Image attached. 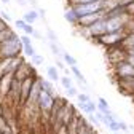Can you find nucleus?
<instances>
[{"label": "nucleus", "mask_w": 134, "mask_h": 134, "mask_svg": "<svg viewBox=\"0 0 134 134\" xmlns=\"http://www.w3.org/2000/svg\"><path fill=\"white\" fill-rule=\"evenodd\" d=\"M65 91H67V96H70V97H77V94H78V91H77V88H75V86L67 88Z\"/></svg>", "instance_id": "nucleus-29"}, {"label": "nucleus", "mask_w": 134, "mask_h": 134, "mask_svg": "<svg viewBox=\"0 0 134 134\" xmlns=\"http://www.w3.org/2000/svg\"><path fill=\"white\" fill-rule=\"evenodd\" d=\"M30 59H32V65H42V64L45 62V58H43V56H40V54H37V53L34 54Z\"/></svg>", "instance_id": "nucleus-25"}, {"label": "nucleus", "mask_w": 134, "mask_h": 134, "mask_svg": "<svg viewBox=\"0 0 134 134\" xmlns=\"http://www.w3.org/2000/svg\"><path fill=\"white\" fill-rule=\"evenodd\" d=\"M59 81H61V85H62V88H64V90H67V88L74 86V83H72V80H70V77H69V75L61 77V78H59Z\"/></svg>", "instance_id": "nucleus-22"}, {"label": "nucleus", "mask_w": 134, "mask_h": 134, "mask_svg": "<svg viewBox=\"0 0 134 134\" xmlns=\"http://www.w3.org/2000/svg\"><path fill=\"white\" fill-rule=\"evenodd\" d=\"M123 46H125V48L134 46V32H132V34H126V37H125V40H123Z\"/></svg>", "instance_id": "nucleus-21"}, {"label": "nucleus", "mask_w": 134, "mask_h": 134, "mask_svg": "<svg viewBox=\"0 0 134 134\" xmlns=\"http://www.w3.org/2000/svg\"><path fill=\"white\" fill-rule=\"evenodd\" d=\"M49 49H51V53L56 56V58H61L62 56V49H61V46L58 45V43H54V42H49Z\"/></svg>", "instance_id": "nucleus-20"}, {"label": "nucleus", "mask_w": 134, "mask_h": 134, "mask_svg": "<svg viewBox=\"0 0 134 134\" xmlns=\"http://www.w3.org/2000/svg\"><path fill=\"white\" fill-rule=\"evenodd\" d=\"M23 51V43L18 35H14L5 42L0 43V59L2 58H14L19 56Z\"/></svg>", "instance_id": "nucleus-1"}, {"label": "nucleus", "mask_w": 134, "mask_h": 134, "mask_svg": "<svg viewBox=\"0 0 134 134\" xmlns=\"http://www.w3.org/2000/svg\"><path fill=\"white\" fill-rule=\"evenodd\" d=\"M26 24H27V23H26L24 19H16V21H14V26H16V27H18L19 30H23V29L26 27Z\"/></svg>", "instance_id": "nucleus-31"}, {"label": "nucleus", "mask_w": 134, "mask_h": 134, "mask_svg": "<svg viewBox=\"0 0 134 134\" xmlns=\"http://www.w3.org/2000/svg\"><path fill=\"white\" fill-rule=\"evenodd\" d=\"M88 2H96V0H69V7L78 5V3H88Z\"/></svg>", "instance_id": "nucleus-30"}, {"label": "nucleus", "mask_w": 134, "mask_h": 134, "mask_svg": "<svg viewBox=\"0 0 134 134\" xmlns=\"http://www.w3.org/2000/svg\"><path fill=\"white\" fill-rule=\"evenodd\" d=\"M113 134H121V132H120V131H115V132H113Z\"/></svg>", "instance_id": "nucleus-38"}, {"label": "nucleus", "mask_w": 134, "mask_h": 134, "mask_svg": "<svg viewBox=\"0 0 134 134\" xmlns=\"http://www.w3.org/2000/svg\"><path fill=\"white\" fill-rule=\"evenodd\" d=\"M13 81V74H3L0 77V97H7L11 88Z\"/></svg>", "instance_id": "nucleus-10"}, {"label": "nucleus", "mask_w": 134, "mask_h": 134, "mask_svg": "<svg viewBox=\"0 0 134 134\" xmlns=\"http://www.w3.org/2000/svg\"><path fill=\"white\" fill-rule=\"evenodd\" d=\"M34 30H35V29H34V26H32V24H26V27L23 29V32L26 34V35H32Z\"/></svg>", "instance_id": "nucleus-28"}, {"label": "nucleus", "mask_w": 134, "mask_h": 134, "mask_svg": "<svg viewBox=\"0 0 134 134\" xmlns=\"http://www.w3.org/2000/svg\"><path fill=\"white\" fill-rule=\"evenodd\" d=\"M126 56H128V49L123 46V45H118V46H113V48H107V58L109 61L116 65L123 61H126Z\"/></svg>", "instance_id": "nucleus-5"}, {"label": "nucleus", "mask_w": 134, "mask_h": 134, "mask_svg": "<svg viewBox=\"0 0 134 134\" xmlns=\"http://www.w3.org/2000/svg\"><path fill=\"white\" fill-rule=\"evenodd\" d=\"M7 26H8V23H5V21H3L2 18H0V30H2V29H5Z\"/></svg>", "instance_id": "nucleus-36"}, {"label": "nucleus", "mask_w": 134, "mask_h": 134, "mask_svg": "<svg viewBox=\"0 0 134 134\" xmlns=\"http://www.w3.org/2000/svg\"><path fill=\"white\" fill-rule=\"evenodd\" d=\"M2 3H10V0H2Z\"/></svg>", "instance_id": "nucleus-37"}, {"label": "nucleus", "mask_w": 134, "mask_h": 134, "mask_svg": "<svg viewBox=\"0 0 134 134\" xmlns=\"http://www.w3.org/2000/svg\"><path fill=\"white\" fill-rule=\"evenodd\" d=\"M74 11L77 13V16H85V14H91L96 11L102 10V0H96V2H88V3H78V5H72Z\"/></svg>", "instance_id": "nucleus-4"}, {"label": "nucleus", "mask_w": 134, "mask_h": 134, "mask_svg": "<svg viewBox=\"0 0 134 134\" xmlns=\"http://www.w3.org/2000/svg\"><path fill=\"white\" fill-rule=\"evenodd\" d=\"M0 18H2L5 23H11V16H10L7 11H0Z\"/></svg>", "instance_id": "nucleus-32"}, {"label": "nucleus", "mask_w": 134, "mask_h": 134, "mask_svg": "<svg viewBox=\"0 0 134 134\" xmlns=\"http://www.w3.org/2000/svg\"><path fill=\"white\" fill-rule=\"evenodd\" d=\"M104 16H105V11H104V10L96 11V13H91V14L80 16V18H78V23H77V26H80V27H90V26H91V24H94L96 21L102 19Z\"/></svg>", "instance_id": "nucleus-7"}, {"label": "nucleus", "mask_w": 134, "mask_h": 134, "mask_svg": "<svg viewBox=\"0 0 134 134\" xmlns=\"http://www.w3.org/2000/svg\"><path fill=\"white\" fill-rule=\"evenodd\" d=\"M14 35H16V34L13 32V29L10 26H7L5 29L0 30V43L5 42V40H8V38H11V37H14Z\"/></svg>", "instance_id": "nucleus-18"}, {"label": "nucleus", "mask_w": 134, "mask_h": 134, "mask_svg": "<svg viewBox=\"0 0 134 134\" xmlns=\"http://www.w3.org/2000/svg\"><path fill=\"white\" fill-rule=\"evenodd\" d=\"M88 29H90V32H91V37H93V38H97V37H100V35H104V34L107 32L104 18L99 19V21H96L94 24H91Z\"/></svg>", "instance_id": "nucleus-11"}, {"label": "nucleus", "mask_w": 134, "mask_h": 134, "mask_svg": "<svg viewBox=\"0 0 134 134\" xmlns=\"http://www.w3.org/2000/svg\"><path fill=\"white\" fill-rule=\"evenodd\" d=\"M38 83H40V90L49 93V94H53L56 96V91H54V86L51 85V81L49 80H45V78H38Z\"/></svg>", "instance_id": "nucleus-14"}, {"label": "nucleus", "mask_w": 134, "mask_h": 134, "mask_svg": "<svg viewBox=\"0 0 134 134\" xmlns=\"http://www.w3.org/2000/svg\"><path fill=\"white\" fill-rule=\"evenodd\" d=\"M77 99H78V102H90V100H91V97L86 93H78L77 94Z\"/></svg>", "instance_id": "nucleus-27"}, {"label": "nucleus", "mask_w": 134, "mask_h": 134, "mask_svg": "<svg viewBox=\"0 0 134 134\" xmlns=\"http://www.w3.org/2000/svg\"><path fill=\"white\" fill-rule=\"evenodd\" d=\"M37 75L35 77H27L21 81V93H19V105L23 107L26 104V100L29 99V94H30V90L34 86V81H35Z\"/></svg>", "instance_id": "nucleus-6"}, {"label": "nucleus", "mask_w": 134, "mask_h": 134, "mask_svg": "<svg viewBox=\"0 0 134 134\" xmlns=\"http://www.w3.org/2000/svg\"><path fill=\"white\" fill-rule=\"evenodd\" d=\"M38 18H40V16H38V11H37V10H30V11L24 13V18H23V19H24L27 24H34Z\"/></svg>", "instance_id": "nucleus-17"}, {"label": "nucleus", "mask_w": 134, "mask_h": 134, "mask_svg": "<svg viewBox=\"0 0 134 134\" xmlns=\"http://www.w3.org/2000/svg\"><path fill=\"white\" fill-rule=\"evenodd\" d=\"M62 61H64V64H65V65H69V67L77 65V59H75L72 54H69L67 51H64V53H62Z\"/></svg>", "instance_id": "nucleus-19"}, {"label": "nucleus", "mask_w": 134, "mask_h": 134, "mask_svg": "<svg viewBox=\"0 0 134 134\" xmlns=\"http://www.w3.org/2000/svg\"><path fill=\"white\" fill-rule=\"evenodd\" d=\"M126 30H116V32H105L104 35H100L96 38L97 43L104 45L105 48H113V46H118L123 45V40L126 37Z\"/></svg>", "instance_id": "nucleus-2"}, {"label": "nucleus", "mask_w": 134, "mask_h": 134, "mask_svg": "<svg viewBox=\"0 0 134 134\" xmlns=\"http://www.w3.org/2000/svg\"><path fill=\"white\" fill-rule=\"evenodd\" d=\"M54 100H56V96H53V94H49V93L40 90L38 97H37V107H38V110H40L43 115L49 116L51 109L54 107Z\"/></svg>", "instance_id": "nucleus-3"}, {"label": "nucleus", "mask_w": 134, "mask_h": 134, "mask_svg": "<svg viewBox=\"0 0 134 134\" xmlns=\"http://www.w3.org/2000/svg\"><path fill=\"white\" fill-rule=\"evenodd\" d=\"M56 67H58V69H61V70H64V69H65V64L58 59V61H56Z\"/></svg>", "instance_id": "nucleus-34"}, {"label": "nucleus", "mask_w": 134, "mask_h": 134, "mask_svg": "<svg viewBox=\"0 0 134 134\" xmlns=\"http://www.w3.org/2000/svg\"><path fill=\"white\" fill-rule=\"evenodd\" d=\"M118 128H120V131H126L128 129V125L125 121H118Z\"/></svg>", "instance_id": "nucleus-33"}, {"label": "nucleus", "mask_w": 134, "mask_h": 134, "mask_svg": "<svg viewBox=\"0 0 134 134\" xmlns=\"http://www.w3.org/2000/svg\"><path fill=\"white\" fill-rule=\"evenodd\" d=\"M32 37H34V38H37V40H42V35H40V32H38V30H34Z\"/></svg>", "instance_id": "nucleus-35"}, {"label": "nucleus", "mask_w": 134, "mask_h": 134, "mask_svg": "<svg viewBox=\"0 0 134 134\" xmlns=\"http://www.w3.org/2000/svg\"><path fill=\"white\" fill-rule=\"evenodd\" d=\"M116 85L125 94H134V77L116 78Z\"/></svg>", "instance_id": "nucleus-9"}, {"label": "nucleus", "mask_w": 134, "mask_h": 134, "mask_svg": "<svg viewBox=\"0 0 134 134\" xmlns=\"http://www.w3.org/2000/svg\"><path fill=\"white\" fill-rule=\"evenodd\" d=\"M78 107L85 112V113H88V115H91V113H94L97 110V105L93 102V99L90 100V102H78Z\"/></svg>", "instance_id": "nucleus-13"}, {"label": "nucleus", "mask_w": 134, "mask_h": 134, "mask_svg": "<svg viewBox=\"0 0 134 134\" xmlns=\"http://www.w3.org/2000/svg\"><path fill=\"white\" fill-rule=\"evenodd\" d=\"M116 78H125V77H134V65L129 64L128 61H123L120 64H116L115 65V69H113Z\"/></svg>", "instance_id": "nucleus-8"}, {"label": "nucleus", "mask_w": 134, "mask_h": 134, "mask_svg": "<svg viewBox=\"0 0 134 134\" xmlns=\"http://www.w3.org/2000/svg\"><path fill=\"white\" fill-rule=\"evenodd\" d=\"M46 77L51 80V81H59V69L58 67H54V65H49L48 69H46Z\"/></svg>", "instance_id": "nucleus-16"}, {"label": "nucleus", "mask_w": 134, "mask_h": 134, "mask_svg": "<svg viewBox=\"0 0 134 134\" xmlns=\"http://www.w3.org/2000/svg\"><path fill=\"white\" fill-rule=\"evenodd\" d=\"M46 34H48V40L49 42H54V43H58V35H56V34H54V30L53 29H46Z\"/></svg>", "instance_id": "nucleus-26"}, {"label": "nucleus", "mask_w": 134, "mask_h": 134, "mask_svg": "<svg viewBox=\"0 0 134 134\" xmlns=\"http://www.w3.org/2000/svg\"><path fill=\"white\" fill-rule=\"evenodd\" d=\"M23 51H24V54H26V56H29V58H32L34 54L37 53L32 43H30V45H24V46H23Z\"/></svg>", "instance_id": "nucleus-24"}, {"label": "nucleus", "mask_w": 134, "mask_h": 134, "mask_svg": "<svg viewBox=\"0 0 134 134\" xmlns=\"http://www.w3.org/2000/svg\"><path fill=\"white\" fill-rule=\"evenodd\" d=\"M107 109H110V107H109V102H107L104 97H99V99H97V110L105 112Z\"/></svg>", "instance_id": "nucleus-23"}, {"label": "nucleus", "mask_w": 134, "mask_h": 134, "mask_svg": "<svg viewBox=\"0 0 134 134\" xmlns=\"http://www.w3.org/2000/svg\"><path fill=\"white\" fill-rule=\"evenodd\" d=\"M64 18H65L67 23H70V24H74V26H77V23H78V16H77V13L74 11L72 7H69V8L64 11Z\"/></svg>", "instance_id": "nucleus-12"}, {"label": "nucleus", "mask_w": 134, "mask_h": 134, "mask_svg": "<svg viewBox=\"0 0 134 134\" xmlns=\"http://www.w3.org/2000/svg\"><path fill=\"white\" fill-rule=\"evenodd\" d=\"M70 72H72V74H74V77L78 80V83H81V86H83V88H86L88 81H86V78H85V77H83V74L80 72V69H78L77 65H72V67H70Z\"/></svg>", "instance_id": "nucleus-15"}]
</instances>
